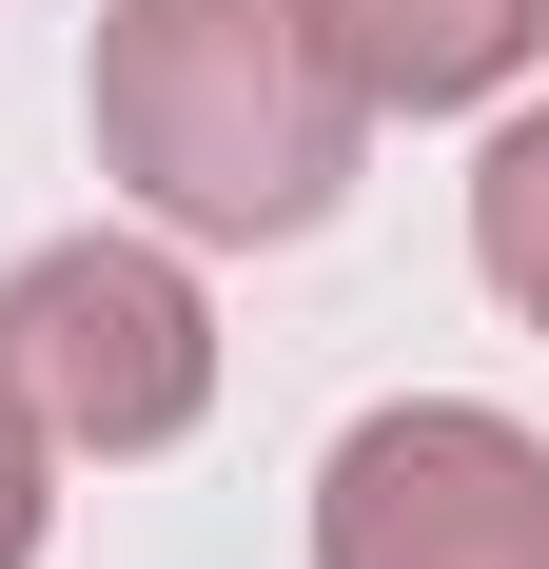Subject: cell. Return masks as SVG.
Here are the masks:
<instances>
[{"instance_id":"obj_1","label":"cell","mask_w":549,"mask_h":569,"mask_svg":"<svg viewBox=\"0 0 549 569\" xmlns=\"http://www.w3.org/2000/svg\"><path fill=\"white\" fill-rule=\"evenodd\" d=\"M99 177L177 236H315L353 197V59L315 0H99Z\"/></svg>"},{"instance_id":"obj_2","label":"cell","mask_w":549,"mask_h":569,"mask_svg":"<svg viewBox=\"0 0 549 569\" xmlns=\"http://www.w3.org/2000/svg\"><path fill=\"white\" fill-rule=\"evenodd\" d=\"M0 393L40 412V452H177L217 412V315L158 236H40L0 276Z\"/></svg>"},{"instance_id":"obj_3","label":"cell","mask_w":549,"mask_h":569,"mask_svg":"<svg viewBox=\"0 0 549 569\" xmlns=\"http://www.w3.org/2000/svg\"><path fill=\"white\" fill-rule=\"evenodd\" d=\"M315 569H549V432H510L471 393H412L373 432H333Z\"/></svg>"},{"instance_id":"obj_4","label":"cell","mask_w":549,"mask_h":569,"mask_svg":"<svg viewBox=\"0 0 549 569\" xmlns=\"http://www.w3.org/2000/svg\"><path fill=\"white\" fill-rule=\"evenodd\" d=\"M333 20V59H353V99H491L510 59L549 40V0H315Z\"/></svg>"},{"instance_id":"obj_5","label":"cell","mask_w":549,"mask_h":569,"mask_svg":"<svg viewBox=\"0 0 549 569\" xmlns=\"http://www.w3.org/2000/svg\"><path fill=\"white\" fill-rule=\"evenodd\" d=\"M471 256H491V295L549 335V118H510L491 177H471Z\"/></svg>"},{"instance_id":"obj_6","label":"cell","mask_w":549,"mask_h":569,"mask_svg":"<svg viewBox=\"0 0 549 569\" xmlns=\"http://www.w3.org/2000/svg\"><path fill=\"white\" fill-rule=\"evenodd\" d=\"M40 511H59V491H40V412L0 393V569H40Z\"/></svg>"}]
</instances>
